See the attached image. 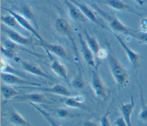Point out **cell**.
Listing matches in <instances>:
<instances>
[{
	"mask_svg": "<svg viewBox=\"0 0 147 126\" xmlns=\"http://www.w3.org/2000/svg\"><path fill=\"white\" fill-rule=\"evenodd\" d=\"M107 60L111 73L118 88L123 89L129 81V73L113 55L109 54Z\"/></svg>",
	"mask_w": 147,
	"mask_h": 126,
	"instance_id": "cell-1",
	"label": "cell"
},
{
	"mask_svg": "<svg viewBox=\"0 0 147 126\" xmlns=\"http://www.w3.org/2000/svg\"><path fill=\"white\" fill-rule=\"evenodd\" d=\"M5 10L7 11L9 14H11L15 18L17 19L18 23L20 25V26L29 32L31 33L34 36H35L37 39L40 41L41 44H43L45 42L44 39L41 37V36L40 35L38 32L34 28V27L32 25V24L30 23L29 20L26 18L24 16L9 9L6 8H3Z\"/></svg>",
	"mask_w": 147,
	"mask_h": 126,
	"instance_id": "cell-2",
	"label": "cell"
},
{
	"mask_svg": "<svg viewBox=\"0 0 147 126\" xmlns=\"http://www.w3.org/2000/svg\"><path fill=\"white\" fill-rule=\"evenodd\" d=\"M23 89H30L35 90H39L43 92L48 93H52L57 94L59 96L64 97H70L71 96V92L68 89L63 85L59 84H56L52 86L49 87H40V86H23L21 87Z\"/></svg>",
	"mask_w": 147,
	"mask_h": 126,
	"instance_id": "cell-3",
	"label": "cell"
},
{
	"mask_svg": "<svg viewBox=\"0 0 147 126\" xmlns=\"http://www.w3.org/2000/svg\"><path fill=\"white\" fill-rule=\"evenodd\" d=\"M113 35L117 39V41L119 42L122 49L125 52L126 55L127 56V57L130 63V64L134 68L137 67L141 61V56L137 52L133 51L131 49H130L123 41V39L117 33L113 32Z\"/></svg>",
	"mask_w": 147,
	"mask_h": 126,
	"instance_id": "cell-4",
	"label": "cell"
},
{
	"mask_svg": "<svg viewBox=\"0 0 147 126\" xmlns=\"http://www.w3.org/2000/svg\"><path fill=\"white\" fill-rule=\"evenodd\" d=\"M1 79L6 84L8 85H18L24 86H41L40 83L28 81L20 78L19 76L10 73H1Z\"/></svg>",
	"mask_w": 147,
	"mask_h": 126,
	"instance_id": "cell-5",
	"label": "cell"
},
{
	"mask_svg": "<svg viewBox=\"0 0 147 126\" xmlns=\"http://www.w3.org/2000/svg\"><path fill=\"white\" fill-rule=\"evenodd\" d=\"M14 101H24L34 104H46L48 103L45 96L40 93H30L20 94L13 99Z\"/></svg>",
	"mask_w": 147,
	"mask_h": 126,
	"instance_id": "cell-6",
	"label": "cell"
},
{
	"mask_svg": "<svg viewBox=\"0 0 147 126\" xmlns=\"http://www.w3.org/2000/svg\"><path fill=\"white\" fill-rule=\"evenodd\" d=\"M55 27L59 32L65 35L70 40L72 45L74 46V49L76 52V46L72 37V28L68 22L64 18H58L56 21Z\"/></svg>",
	"mask_w": 147,
	"mask_h": 126,
	"instance_id": "cell-7",
	"label": "cell"
},
{
	"mask_svg": "<svg viewBox=\"0 0 147 126\" xmlns=\"http://www.w3.org/2000/svg\"><path fill=\"white\" fill-rule=\"evenodd\" d=\"M3 31L10 41L16 45H29L32 43L30 38L23 36L15 30L10 28H4Z\"/></svg>",
	"mask_w": 147,
	"mask_h": 126,
	"instance_id": "cell-8",
	"label": "cell"
},
{
	"mask_svg": "<svg viewBox=\"0 0 147 126\" xmlns=\"http://www.w3.org/2000/svg\"><path fill=\"white\" fill-rule=\"evenodd\" d=\"M78 37L80 45L81 52L84 61L89 66L96 69V64L94 58V53L88 47L86 41L83 40L80 34H78Z\"/></svg>",
	"mask_w": 147,
	"mask_h": 126,
	"instance_id": "cell-9",
	"label": "cell"
},
{
	"mask_svg": "<svg viewBox=\"0 0 147 126\" xmlns=\"http://www.w3.org/2000/svg\"><path fill=\"white\" fill-rule=\"evenodd\" d=\"M91 86L95 94L99 97L103 98L106 96V91L103 82L98 75L96 69H94L91 74Z\"/></svg>",
	"mask_w": 147,
	"mask_h": 126,
	"instance_id": "cell-10",
	"label": "cell"
},
{
	"mask_svg": "<svg viewBox=\"0 0 147 126\" xmlns=\"http://www.w3.org/2000/svg\"><path fill=\"white\" fill-rule=\"evenodd\" d=\"M20 62H21V65L22 69L25 71L32 74H33L40 77H43L49 80H51L53 79V78L51 76H50L49 74L46 73V72L42 70L37 65L27 61H21Z\"/></svg>",
	"mask_w": 147,
	"mask_h": 126,
	"instance_id": "cell-11",
	"label": "cell"
},
{
	"mask_svg": "<svg viewBox=\"0 0 147 126\" xmlns=\"http://www.w3.org/2000/svg\"><path fill=\"white\" fill-rule=\"evenodd\" d=\"M110 27L114 32L129 36L134 38H136L137 30H134L127 27L116 17L114 18L111 21L110 23Z\"/></svg>",
	"mask_w": 147,
	"mask_h": 126,
	"instance_id": "cell-12",
	"label": "cell"
},
{
	"mask_svg": "<svg viewBox=\"0 0 147 126\" xmlns=\"http://www.w3.org/2000/svg\"><path fill=\"white\" fill-rule=\"evenodd\" d=\"M135 106L134 100L131 97L129 103L122 104L121 105L120 110L121 112V116L123 117L127 126H133L131 123V115Z\"/></svg>",
	"mask_w": 147,
	"mask_h": 126,
	"instance_id": "cell-13",
	"label": "cell"
},
{
	"mask_svg": "<svg viewBox=\"0 0 147 126\" xmlns=\"http://www.w3.org/2000/svg\"><path fill=\"white\" fill-rule=\"evenodd\" d=\"M72 3H73L75 6H76L78 9L80 10L82 13L84 15V16L91 21L93 23L99 24V22L96 18L95 14L94 11L87 6L84 5L83 3L80 2L76 0H69Z\"/></svg>",
	"mask_w": 147,
	"mask_h": 126,
	"instance_id": "cell-14",
	"label": "cell"
},
{
	"mask_svg": "<svg viewBox=\"0 0 147 126\" xmlns=\"http://www.w3.org/2000/svg\"><path fill=\"white\" fill-rule=\"evenodd\" d=\"M64 2L68 9L69 14L72 19L82 21L86 20L87 18L82 13L78 7L69 0H64Z\"/></svg>",
	"mask_w": 147,
	"mask_h": 126,
	"instance_id": "cell-15",
	"label": "cell"
},
{
	"mask_svg": "<svg viewBox=\"0 0 147 126\" xmlns=\"http://www.w3.org/2000/svg\"><path fill=\"white\" fill-rule=\"evenodd\" d=\"M41 45L47 50L48 54L51 53L60 57H65L67 56V53L65 49L61 45L49 44L45 41Z\"/></svg>",
	"mask_w": 147,
	"mask_h": 126,
	"instance_id": "cell-16",
	"label": "cell"
},
{
	"mask_svg": "<svg viewBox=\"0 0 147 126\" xmlns=\"http://www.w3.org/2000/svg\"><path fill=\"white\" fill-rule=\"evenodd\" d=\"M9 121L10 123L16 126H33L13 109H11L9 112Z\"/></svg>",
	"mask_w": 147,
	"mask_h": 126,
	"instance_id": "cell-17",
	"label": "cell"
},
{
	"mask_svg": "<svg viewBox=\"0 0 147 126\" xmlns=\"http://www.w3.org/2000/svg\"><path fill=\"white\" fill-rule=\"evenodd\" d=\"M51 68L52 71L65 81H68V73L65 66L57 60H52Z\"/></svg>",
	"mask_w": 147,
	"mask_h": 126,
	"instance_id": "cell-18",
	"label": "cell"
},
{
	"mask_svg": "<svg viewBox=\"0 0 147 126\" xmlns=\"http://www.w3.org/2000/svg\"><path fill=\"white\" fill-rule=\"evenodd\" d=\"M106 3L113 8V9L119 10V11H130L137 15H141V14H138L134 11L131 8L122 0H106Z\"/></svg>",
	"mask_w": 147,
	"mask_h": 126,
	"instance_id": "cell-19",
	"label": "cell"
},
{
	"mask_svg": "<svg viewBox=\"0 0 147 126\" xmlns=\"http://www.w3.org/2000/svg\"><path fill=\"white\" fill-rule=\"evenodd\" d=\"M84 97L82 95H76L75 96H70L66 99L64 101L65 105L72 108H81L83 107V102Z\"/></svg>",
	"mask_w": 147,
	"mask_h": 126,
	"instance_id": "cell-20",
	"label": "cell"
},
{
	"mask_svg": "<svg viewBox=\"0 0 147 126\" xmlns=\"http://www.w3.org/2000/svg\"><path fill=\"white\" fill-rule=\"evenodd\" d=\"M1 20L6 26L9 27L13 30H20L22 28L17 22V19L11 14H9L5 15H2L1 17ZM23 29V28H22Z\"/></svg>",
	"mask_w": 147,
	"mask_h": 126,
	"instance_id": "cell-21",
	"label": "cell"
},
{
	"mask_svg": "<svg viewBox=\"0 0 147 126\" xmlns=\"http://www.w3.org/2000/svg\"><path fill=\"white\" fill-rule=\"evenodd\" d=\"M1 90L2 95L5 101L13 99L14 97L21 94L13 87L9 85H2L1 86Z\"/></svg>",
	"mask_w": 147,
	"mask_h": 126,
	"instance_id": "cell-22",
	"label": "cell"
},
{
	"mask_svg": "<svg viewBox=\"0 0 147 126\" xmlns=\"http://www.w3.org/2000/svg\"><path fill=\"white\" fill-rule=\"evenodd\" d=\"M84 36L86 37V42H87L88 47L91 50V51L94 53V56L96 57L98 53L99 52V50L100 49L97 40L95 38H94V37L90 35L86 32H84Z\"/></svg>",
	"mask_w": 147,
	"mask_h": 126,
	"instance_id": "cell-23",
	"label": "cell"
},
{
	"mask_svg": "<svg viewBox=\"0 0 147 126\" xmlns=\"http://www.w3.org/2000/svg\"><path fill=\"white\" fill-rule=\"evenodd\" d=\"M29 104L34 107L38 112L40 113V114L45 118V119L47 121V122L49 123V124L51 126H60L51 116L43 108L40 107L37 105V104L29 103Z\"/></svg>",
	"mask_w": 147,
	"mask_h": 126,
	"instance_id": "cell-24",
	"label": "cell"
},
{
	"mask_svg": "<svg viewBox=\"0 0 147 126\" xmlns=\"http://www.w3.org/2000/svg\"><path fill=\"white\" fill-rule=\"evenodd\" d=\"M16 44H14L11 42V43L7 42L5 46L3 45L1 46V52L3 53L5 56L10 58H15L16 54V50H15V45Z\"/></svg>",
	"mask_w": 147,
	"mask_h": 126,
	"instance_id": "cell-25",
	"label": "cell"
},
{
	"mask_svg": "<svg viewBox=\"0 0 147 126\" xmlns=\"http://www.w3.org/2000/svg\"><path fill=\"white\" fill-rule=\"evenodd\" d=\"M70 85L76 89H83L84 87V82L83 78V74L79 70L78 74L70 81Z\"/></svg>",
	"mask_w": 147,
	"mask_h": 126,
	"instance_id": "cell-26",
	"label": "cell"
},
{
	"mask_svg": "<svg viewBox=\"0 0 147 126\" xmlns=\"http://www.w3.org/2000/svg\"><path fill=\"white\" fill-rule=\"evenodd\" d=\"M1 73H10L14 74H16L17 72L2 57L1 58Z\"/></svg>",
	"mask_w": 147,
	"mask_h": 126,
	"instance_id": "cell-27",
	"label": "cell"
},
{
	"mask_svg": "<svg viewBox=\"0 0 147 126\" xmlns=\"http://www.w3.org/2000/svg\"><path fill=\"white\" fill-rule=\"evenodd\" d=\"M142 104L141 110L138 114V118L141 121L147 123V105H145L143 102Z\"/></svg>",
	"mask_w": 147,
	"mask_h": 126,
	"instance_id": "cell-28",
	"label": "cell"
},
{
	"mask_svg": "<svg viewBox=\"0 0 147 126\" xmlns=\"http://www.w3.org/2000/svg\"><path fill=\"white\" fill-rule=\"evenodd\" d=\"M135 39L141 43L147 44V32L137 31Z\"/></svg>",
	"mask_w": 147,
	"mask_h": 126,
	"instance_id": "cell-29",
	"label": "cell"
},
{
	"mask_svg": "<svg viewBox=\"0 0 147 126\" xmlns=\"http://www.w3.org/2000/svg\"><path fill=\"white\" fill-rule=\"evenodd\" d=\"M56 114L60 119H66L69 116V113L68 110L64 108H59L56 110Z\"/></svg>",
	"mask_w": 147,
	"mask_h": 126,
	"instance_id": "cell-30",
	"label": "cell"
},
{
	"mask_svg": "<svg viewBox=\"0 0 147 126\" xmlns=\"http://www.w3.org/2000/svg\"><path fill=\"white\" fill-rule=\"evenodd\" d=\"M109 112H106L100 119V126H111L109 118Z\"/></svg>",
	"mask_w": 147,
	"mask_h": 126,
	"instance_id": "cell-31",
	"label": "cell"
},
{
	"mask_svg": "<svg viewBox=\"0 0 147 126\" xmlns=\"http://www.w3.org/2000/svg\"><path fill=\"white\" fill-rule=\"evenodd\" d=\"M109 54L106 50H105L104 49H100L99 50V52L98 53L96 57H98L100 59H105V58H107Z\"/></svg>",
	"mask_w": 147,
	"mask_h": 126,
	"instance_id": "cell-32",
	"label": "cell"
},
{
	"mask_svg": "<svg viewBox=\"0 0 147 126\" xmlns=\"http://www.w3.org/2000/svg\"><path fill=\"white\" fill-rule=\"evenodd\" d=\"M140 25L141 30L142 32H147V18H143L140 22Z\"/></svg>",
	"mask_w": 147,
	"mask_h": 126,
	"instance_id": "cell-33",
	"label": "cell"
},
{
	"mask_svg": "<svg viewBox=\"0 0 147 126\" xmlns=\"http://www.w3.org/2000/svg\"><path fill=\"white\" fill-rule=\"evenodd\" d=\"M84 126H97V125L91 121H87L84 123Z\"/></svg>",
	"mask_w": 147,
	"mask_h": 126,
	"instance_id": "cell-34",
	"label": "cell"
},
{
	"mask_svg": "<svg viewBox=\"0 0 147 126\" xmlns=\"http://www.w3.org/2000/svg\"><path fill=\"white\" fill-rule=\"evenodd\" d=\"M134 1L140 6H142L145 3V0H134Z\"/></svg>",
	"mask_w": 147,
	"mask_h": 126,
	"instance_id": "cell-35",
	"label": "cell"
}]
</instances>
